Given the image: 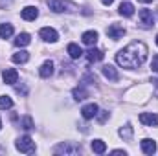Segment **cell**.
Returning <instances> with one entry per match:
<instances>
[{
  "label": "cell",
  "mask_w": 158,
  "mask_h": 156,
  "mask_svg": "<svg viewBox=\"0 0 158 156\" xmlns=\"http://www.w3.org/2000/svg\"><path fill=\"white\" fill-rule=\"evenodd\" d=\"M145 59H147V46L143 42H131L129 46H125L116 53V63L129 70L142 66Z\"/></svg>",
  "instance_id": "cell-1"
},
{
  "label": "cell",
  "mask_w": 158,
  "mask_h": 156,
  "mask_svg": "<svg viewBox=\"0 0 158 156\" xmlns=\"http://www.w3.org/2000/svg\"><path fill=\"white\" fill-rule=\"evenodd\" d=\"M15 147H17V151L26 153V154L35 153V142H33L30 136H20V138L15 142Z\"/></svg>",
  "instance_id": "cell-2"
},
{
  "label": "cell",
  "mask_w": 158,
  "mask_h": 156,
  "mask_svg": "<svg viewBox=\"0 0 158 156\" xmlns=\"http://www.w3.org/2000/svg\"><path fill=\"white\" fill-rule=\"evenodd\" d=\"M48 6H50V9L55 11V13L74 11V9H76V6H74L72 2H68V0H48Z\"/></svg>",
  "instance_id": "cell-3"
},
{
  "label": "cell",
  "mask_w": 158,
  "mask_h": 156,
  "mask_svg": "<svg viewBox=\"0 0 158 156\" xmlns=\"http://www.w3.org/2000/svg\"><path fill=\"white\" fill-rule=\"evenodd\" d=\"M55 153L57 154H77V153H81V147L79 145H72L70 142H66V143L57 145L55 147Z\"/></svg>",
  "instance_id": "cell-4"
},
{
  "label": "cell",
  "mask_w": 158,
  "mask_h": 156,
  "mask_svg": "<svg viewBox=\"0 0 158 156\" xmlns=\"http://www.w3.org/2000/svg\"><path fill=\"white\" fill-rule=\"evenodd\" d=\"M107 35H109L110 39L118 40V39H121V37L125 35V28H123L121 24H110V26L107 28Z\"/></svg>",
  "instance_id": "cell-5"
},
{
  "label": "cell",
  "mask_w": 158,
  "mask_h": 156,
  "mask_svg": "<svg viewBox=\"0 0 158 156\" xmlns=\"http://www.w3.org/2000/svg\"><path fill=\"white\" fill-rule=\"evenodd\" d=\"M98 112H99V109H98L96 103H88V105H85L81 109V116L85 117V119H94V117L98 116Z\"/></svg>",
  "instance_id": "cell-6"
},
{
  "label": "cell",
  "mask_w": 158,
  "mask_h": 156,
  "mask_svg": "<svg viewBox=\"0 0 158 156\" xmlns=\"http://www.w3.org/2000/svg\"><path fill=\"white\" fill-rule=\"evenodd\" d=\"M140 121H142L145 127H158V114L142 112V114H140Z\"/></svg>",
  "instance_id": "cell-7"
},
{
  "label": "cell",
  "mask_w": 158,
  "mask_h": 156,
  "mask_svg": "<svg viewBox=\"0 0 158 156\" xmlns=\"http://www.w3.org/2000/svg\"><path fill=\"white\" fill-rule=\"evenodd\" d=\"M39 35H40V39L46 40V42H55L59 39V35H57V31L53 28H42L39 31Z\"/></svg>",
  "instance_id": "cell-8"
},
{
  "label": "cell",
  "mask_w": 158,
  "mask_h": 156,
  "mask_svg": "<svg viewBox=\"0 0 158 156\" xmlns=\"http://www.w3.org/2000/svg\"><path fill=\"white\" fill-rule=\"evenodd\" d=\"M20 17H22L24 20H35V18L39 17V9H37L35 6H26V7L20 11Z\"/></svg>",
  "instance_id": "cell-9"
},
{
  "label": "cell",
  "mask_w": 158,
  "mask_h": 156,
  "mask_svg": "<svg viewBox=\"0 0 158 156\" xmlns=\"http://www.w3.org/2000/svg\"><path fill=\"white\" fill-rule=\"evenodd\" d=\"M140 147H142V151L145 154H155L156 153V142L151 140V138H143L142 143H140Z\"/></svg>",
  "instance_id": "cell-10"
},
{
  "label": "cell",
  "mask_w": 158,
  "mask_h": 156,
  "mask_svg": "<svg viewBox=\"0 0 158 156\" xmlns=\"http://www.w3.org/2000/svg\"><path fill=\"white\" fill-rule=\"evenodd\" d=\"M2 79H4L6 84H15V83L19 81V72L13 70V68H7V70L2 72Z\"/></svg>",
  "instance_id": "cell-11"
},
{
  "label": "cell",
  "mask_w": 158,
  "mask_h": 156,
  "mask_svg": "<svg viewBox=\"0 0 158 156\" xmlns=\"http://www.w3.org/2000/svg\"><path fill=\"white\" fill-rule=\"evenodd\" d=\"M140 20H142L143 28H151V26H153V20H155L153 11H149V9H142V11H140Z\"/></svg>",
  "instance_id": "cell-12"
},
{
  "label": "cell",
  "mask_w": 158,
  "mask_h": 156,
  "mask_svg": "<svg viewBox=\"0 0 158 156\" xmlns=\"http://www.w3.org/2000/svg\"><path fill=\"white\" fill-rule=\"evenodd\" d=\"M98 31H94V30H90V31H85L83 35H81V39H83V42L86 44V46H94L96 42H98Z\"/></svg>",
  "instance_id": "cell-13"
},
{
  "label": "cell",
  "mask_w": 158,
  "mask_h": 156,
  "mask_svg": "<svg viewBox=\"0 0 158 156\" xmlns=\"http://www.w3.org/2000/svg\"><path fill=\"white\" fill-rule=\"evenodd\" d=\"M86 59H88V63H99L103 59V51L98 50V48H90L86 51Z\"/></svg>",
  "instance_id": "cell-14"
},
{
  "label": "cell",
  "mask_w": 158,
  "mask_h": 156,
  "mask_svg": "<svg viewBox=\"0 0 158 156\" xmlns=\"http://www.w3.org/2000/svg\"><path fill=\"white\" fill-rule=\"evenodd\" d=\"M103 76L109 79V81H118L119 79V74H118V70L114 68V66H110V64H107V66H103Z\"/></svg>",
  "instance_id": "cell-15"
},
{
  "label": "cell",
  "mask_w": 158,
  "mask_h": 156,
  "mask_svg": "<svg viewBox=\"0 0 158 156\" xmlns=\"http://www.w3.org/2000/svg\"><path fill=\"white\" fill-rule=\"evenodd\" d=\"M52 74H53V63H52V61L42 63V66L39 68V76L40 77H44V79H48Z\"/></svg>",
  "instance_id": "cell-16"
},
{
  "label": "cell",
  "mask_w": 158,
  "mask_h": 156,
  "mask_svg": "<svg viewBox=\"0 0 158 156\" xmlns=\"http://www.w3.org/2000/svg\"><path fill=\"white\" fill-rule=\"evenodd\" d=\"M66 51H68V55H70L72 59H79V57H83V53H85L77 44H76V42H70V44H68V48H66Z\"/></svg>",
  "instance_id": "cell-17"
},
{
  "label": "cell",
  "mask_w": 158,
  "mask_h": 156,
  "mask_svg": "<svg viewBox=\"0 0 158 156\" xmlns=\"http://www.w3.org/2000/svg\"><path fill=\"white\" fill-rule=\"evenodd\" d=\"M119 15L123 17H132L134 15V6L131 2H121L119 4Z\"/></svg>",
  "instance_id": "cell-18"
},
{
  "label": "cell",
  "mask_w": 158,
  "mask_h": 156,
  "mask_svg": "<svg viewBox=\"0 0 158 156\" xmlns=\"http://www.w3.org/2000/svg\"><path fill=\"white\" fill-rule=\"evenodd\" d=\"M11 59H13V63H17V64H24V63H28L30 53H28V51H24V50H20V51H17Z\"/></svg>",
  "instance_id": "cell-19"
},
{
  "label": "cell",
  "mask_w": 158,
  "mask_h": 156,
  "mask_svg": "<svg viewBox=\"0 0 158 156\" xmlns=\"http://www.w3.org/2000/svg\"><path fill=\"white\" fill-rule=\"evenodd\" d=\"M30 42H31L30 33H20V35H17V39H15V46H17V48H22V46H28Z\"/></svg>",
  "instance_id": "cell-20"
},
{
  "label": "cell",
  "mask_w": 158,
  "mask_h": 156,
  "mask_svg": "<svg viewBox=\"0 0 158 156\" xmlns=\"http://www.w3.org/2000/svg\"><path fill=\"white\" fill-rule=\"evenodd\" d=\"M92 151L98 153V154H103V153L107 151L105 142H103V140H94V142H92Z\"/></svg>",
  "instance_id": "cell-21"
},
{
  "label": "cell",
  "mask_w": 158,
  "mask_h": 156,
  "mask_svg": "<svg viewBox=\"0 0 158 156\" xmlns=\"http://www.w3.org/2000/svg\"><path fill=\"white\" fill-rule=\"evenodd\" d=\"M11 35H13V26L11 24H0V37L9 39Z\"/></svg>",
  "instance_id": "cell-22"
},
{
  "label": "cell",
  "mask_w": 158,
  "mask_h": 156,
  "mask_svg": "<svg viewBox=\"0 0 158 156\" xmlns=\"http://www.w3.org/2000/svg\"><path fill=\"white\" fill-rule=\"evenodd\" d=\"M86 97H88V92H86L83 86L74 88V99H76V101H83V99H86Z\"/></svg>",
  "instance_id": "cell-23"
},
{
  "label": "cell",
  "mask_w": 158,
  "mask_h": 156,
  "mask_svg": "<svg viewBox=\"0 0 158 156\" xmlns=\"http://www.w3.org/2000/svg\"><path fill=\"white\" fill-rule=\"evenodd\" d=\"M119 136H121L123 140H131V138H132V127H131L129 123H127L125 127H121V129H119Z\"/></svg>",
  "instance_id": "cell-24"
},
{
  "label": "cell",
  "mask_w": 158,
  "mask_h": 156,
  "mask_svg": "<svg viewBox=\"0 0 158 156\" xmlns=\"http://www.w3.org/2000/svg\"><path fill=\"white\" fill-rule=\"evenodd\" d=\"M13 107V101H11V97H7V96H2L0 97V110H7V109H11Z\"/></svg>",
  "instance_id": "cell-25"
},
{
  "label": "cell",
  "mask_w": 158,
  "mask_h": 156,
  "mask_svg": "<svg viewBox=\"0 0 158 156\" xmlns=\"http://www.w3.org/2000/svg\"><path fill=\"white\" fill-rule=\"evenodd\" d=\"M20 127H22L24 130H31V129H33V119L30 116H24L20 119Z\"/></svg>",
  "instance_id": "cell-26"
},
{
  "label": "cell",
  "mask_w": 158,
  "mask_h": 156,
  "mask_svg": "<svg viewBox=\"0 0 158 156\" xmlns=\"http://www.w3.org/2000/svg\"><path fill=\"white\" fill-rule=\"evenodd\" d=\"M101 114H98V121L99 123H105L107 121V117H109V110H99Z\"/></svg>",
  "instance_id": "cell-27"
},
{
  "label": "cell",
  "mask_w": 158,
  "mask_h": 156,
  "mask_svg": "<svg viewBox=\"0 0 158 156\" xmlns=\"http://www.w3.org/2000/svg\"><path fill=\"white\" fill-rule=\"evenodd\" d=\"M151 68H153V72H156L158 74V55L153 57V63H151Z\"/></svg>",
  "instance_id": "cell-28"
},
{
  "label": "cell",
  "mask_w": 158,
  "mask_h": 156,
  "mask_svg": "<svg viewBox=\"0 0 158 156\" xmlns=\"http://www.w3.org/2000/svg\"><path fill=\"white\" fill-rule=\"evenodd\" d=\"M11 2H13V0H0V6H2V7H6V6H9Z\"/></svg>",
  "instance_id": "cell-29"
},
{
  "label": "cell",
  "mask_w": 158,
  "mask_h": 156,
  "mask_svg": "<svg viewBox=\"0 0 158 156\" xmlns=\"http://www.w3.org/2000/svg\"><path fill=\"white\" fill-rule=\"evenodd\" d=\"M112 154H125V151L123 149H116V151H112Z\"/></svg>",
  "instance_id": "cell-30"
},
{
  "label": "cell",
  "mask_w": 158,
  "mask_h": 156,
  "mask_svg": "<svg viewBox=\"0 0 158 156\" xmlns=\"http://www.w3.org/2000/svg\"><path fill=\"white\" fill-rule=\"evenodd\" d=\"M101 2H103V4H105V6H110V4H112V2H114V0H101Z\"/></svg>",
  "instance_id": "cell-31"
},
{
  "label": "cell",
  "mask_w": 158,
  "mask_h": 156,
  "mask_svg": "<svg viewBox=\"0 0 158 156\" xmlns=\"http://www.w3.org/2000/svg\"><path fill=\"white\" fill-rule=\"evenodd\" d=\"M156 44H158V35H156Z\"/></svg>",
  "instance_id": "cell-32"
},
{
  "label": "cell",
  "mask_w": 158,
  "mask_h": 156,
  "mask_svg": "<svg viewBox=\"0 0 158 156\" xmlns=\"http://www.w3.org/2000/svg\"><path fill=\"white\" fill-rule=\"evenodd\" d=\"M0 129H2V121H0Z\"/></svg>",
  "instance_id": "cell-33"
}]
</instances>
